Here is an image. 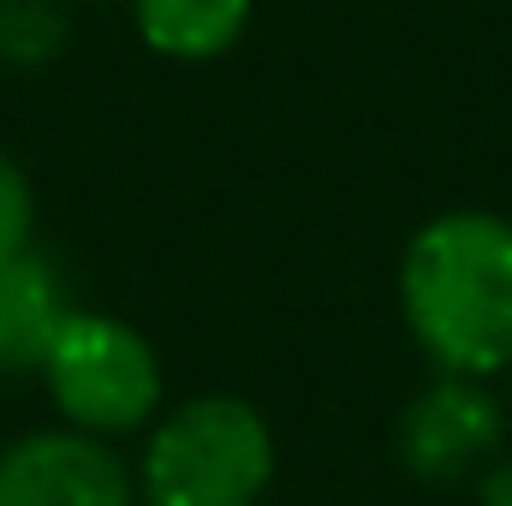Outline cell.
I'll return each mask as SVG.
<instances>
[{
    "label": "cell",
    "mask_w": 512,
    "mask_h": 506,
    "mask_svg": "<svg viewBox=\"0 0 512 506\" xmlns=\"http://www.w3.org/2000/svg\"><path fill=\"white\" fill-rule=\"evenodd\" d=\"M399 310L441 376L512 370V221L447 209L399 256Z\"/></svg>",
    "instance_id": "1"
},
{
    "label": "cell",
    "mask_w": 512,
    "mask_h": 506,
    "mask_svg": "<svg viewBox=\"0 0 512 506\" xmlns=\"http://www.w3.org/2000/svg\"><path fill=\"white\" fill-rule=\"evenodd\" d=\"M274 483V429L251 399L203 393L167 411L137 465V506H256Z\"/></svg>",
    "instance_id": "2"
},
{
    "label": "cell",
    "mask_w": 512,
    "mask_h": 506,
    "mask_svg": "<svg viewBox=\"0 0 512 506\" xmlns=\"http://www.w3.org/2000/svg\"><path fill=\"white\" fill-rule=\"evenodd\" d=\"M42 381L54 411L66 417V429L84 435H131L155 417L161 405V358L155 346L102 310H66L48 358H42Z\"/></svg>",
    "instance_id": "3"
},
{
    "label": "cell",
    "mask_w": 512,
    "mask_h": 506,
    "mask_svg": "<svg viewBox=\"0 0 512 506\" xmlns=\"http://www.w3.org/2000/svg\"><path fill=\"white\" fill-rule=\"evenodd\" d=\"M507 411L477 376H435L399 417V465L417 483H465L483 477L501 453Z\"/></svg>",
    "instance_id": "4"
},
{
    "label": "cell",
    "mask_w": 512,
    "mask_h": 506,
    "mask_svg": "<svg viewBox=\"0 0 512 506\" xmlns=\"http://www.w3.org/2000/svg\"><path fill=\"white\" fill-rule=\"evenodd\" d=\"M0 506H137V477L102 435L36 429L0 453Z\"/></svg>",
    "instance_id": "5"
},
{
    "label": "cell",
    "mask_w": 512,
    "mask_h": 506,
    "mask_svg": "<svg viewBox=\"0 0 512 506\" xmlns=\"http://www.w3.org/2000/svg\"><path fill=\"white\" fill-rule=\"evenodd\" d=\"M66 286L54 274V262L36 251H18L0 262V376L18 370H42L60 322H66Z\"/></svg>",
    "instance_id": "6"
},
{
    "label": "cell",
    "mask_w": 512,
    "mask_h": 506,
    "mask_svg": "<svg viewBox=\"0 0 512 506\" xmlns=\"http://www.w3.org/2000/svg\"><path fill=\"white\" fill-rule=\"evenodd\" d=\"M137 6V36L161 54V60H221L245 24H251V0H131Z\"/></svg>",
    "instance_id": "7"
},
{
    "label": "cell",
    "mask_w": 512,
    "mask_h": 506,
    "mask_svg": "<svg viewBox=\"0 0 512 506\" xmlns=\"http://www.w3.org/2000/svg\"><path fill=\"white\" fill-rule=\"evenodd\" d=\"M72 42V18L60 0H0V66H48Z\"/></svg>",
    "instance_id": "8"
},
{
    "label": "cell",
    "mask_w": 512,
    "mask_h": 506,
    "mask_svg": "<svg viewBox=\"0 0 512 506\" xmlns=\"http://www.w3.org/2000/svg\"><path fill=\"white\" fill-rule=\"evenodd\" d=\"M30 227H36V191L24 179V167L0 149V262L30 251Z\"/></svg>",
    "instance_id": "9"
},
{
    "label": "cell",
    "mask_w": 512,
    "mask_h": 506,
    "mask_svg": "<svg viewBox=\"0 0 512 506\" xmlns=\"http://www.w3.org/2000/svg\"><path fill=\"white\" fill-rule=\"evenodd\" d=\"M477 506H512V459H495L477 477Z\"/></svg>",
    "instance_id": "10"
}]
</instances>
